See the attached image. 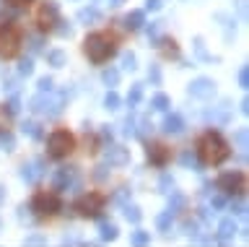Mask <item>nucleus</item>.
<instances>
[{"instance_id": "33", "label": "nucleus", "mask_w": 249, "mask_h": 247, "mask_svg": "<svg viewBox=\"0 0 249 247\" xmlns=\"http://www.w3.org/2000/svg\"><path fill=\"white\" fill-rule=\"evenodd\" d=\"M156 227H159V231H163V234H169L171 231V213L163 211L159 219H156Z\"/></svg>"}, {"instance_id": "24", "label": "nucleus", "mask_w": 249, "mask_h": 247, "mask_svg": "<svg viewBox=\"0 0 249 247\" xmlns=\"http://www.w3.org/2000/svg\"><path fill=\"white\" fill-rule=\"evenodd\" d=\"M151 107L156 112H166L169 107H171V99L166 96V94H156L153 99H151Z\"/></svg>"}, {"instance_id": "54", "label": "nucleus", "mask_w": 249, "mask_h": 247, "mask_svg": "<svg viewBox=\"0 0 249 247\" xmlns=\"http://www.w3.org/2000/svg\"><path fill=\"white\" fill-rule=\"evenodd\" d=\"M239 110H241V114H249V99H241Z\"/></svg>"}, {"instance_id": "53", "label": "nucleus", "mask_w": 249, "mask_h": 247, "mask_svg": "<svg viewBox=\"0 0 249 247\" xmlns=\"http://www.w3.org/2000/svg\"><path fill=\"white\" fill-rule=\"evenodd\" d=\"M145 5H148V11H159L163 3H161V0H145Z\"/></svg>"}, {"instance_id": "30", "label": "nucleus", "mask_w": 249, "mask_h": 247, "mask_svg": "<svg viewBox=\"0 0 249 247\" xmlns=\"http://www.w3.org/2000/svg\"><path fill=\"white\" fill-rule=\"evenodd\" d=\"M78 21H81V24H93V21H99V11H96V8H83V11H78Z\"/></svg>"}, {"instance_id": "7", "label": "nucleus", "mask_w": 249, "mask_h": 247, "mask_svg": "<svg viewBox=\"0 0 249 247\" xmlns=\"http://www.w3.org/2000/svg\"><path fill=\"white\" fill-rule=\"evenodd\" d=\"M29 206H31V211H36L39 219H50V216H54L62 208L60 198L54 195V192H36Z\"/></svg>"}, {"instance_id": "10", "label": "nucleus", "mask_w": 249, "mask_h": 247, "mask_svg": "<svg viewBox=\"0 0 249 247\" xmlns=\"http://www.w3.org/2000/svg\"><path fill=\"white\" fill-rule=\"evenodd\" d=\"M78 188V169L75 167H62L54 174V190H70Z\"/></svg>"}, {"instance_id": "28", "label": "nucleus", "mask_w": 249, "mask_h": 247, "mask_svg": "<svg viewBox=\"0 0 249 247\" xmlns=\"http://www.w3.org/2000/svg\"><path fill=\"white\" fill-rule=\"evenodd\" d=\"M120 104H122V99L117 91H107V96H104V107L109 112H114V110H120Z\"/></svg>"}, {"instance_id": "57", "label": "nucleus", "mask_w": 249, "mask_h": 247, "mask_svg": "<svg viewBox=\"0 0 249 247\" xmlns=\"http://www.w3.org/2000/svg\"><path fill=\"white\" fill-rule=\"evenodd\" d=\"M5 3H11V5H29L31 0H5Z\"/></svg>"}, {"instance_id": "46", "label": "nucleus", "mask_w": 249, "mask_h": 247, "mask_svg": "<svg viewBox=\"0 0 249 247\" xmlns=\"http://www.w3.org/2000/svg\"><path fill=\"white\" fill-rule=\"evenodd\" d=\"M231 208H233V213H239V216H244V213H247V203H244V200H241L239 195H236V200L231 203Z\"/></svg>"}, {"instance_id": "6", "label": "nucleus", "mask_w": 249, "mask_h": 247, "mask_svg": "<svg viewBox=\"0 0 249 247\" xmlns=\"http://www.w3.org/2000/svg\"><path fill=\"white\" fill-rule=\"evenodd\" d=\"M21 50V32L13 24L0 26V57H16Z\"/></svg>"}, {"instance_id": "32", "label": "nucleus", "mask_w": 249, "mask_h": 247, "mask_svg": "<svg viewBox=\"0 0 249 247\" xmlns=\"http://www.w3.org/2000/svg\"><path fill=\"white\" fill-rule=\"evenodd\" d=\"M21 130H23L29 138H34V141H39V138H42V128H39V122H23Z\"/></svg>"}, {"instance_id": "59", "label": "nucleus", "mask_w": 249, "mask_h": 247, "mask_svg": "<svg viewBox=\"0 0 249 247\" xmlns=\"http://www.w3.org/2000/svg\"><path fill=\"white\" fill-rule=\"evenodd\" d=\"M124 3V0H109V5H114V8H117V5H122Z\"/></svg>"}, {"instance_id": "52", "label": "nucleus", "mask_w": 249, "mask_h": 247, "mask_svg": "<svg viewBox=\"0 0 249 247\" xmlns=\"http://www.w3.org/2000/svg\"><path fill=\"white\" fill-rule=\"evenodd\" d=\"M29 50H31V52H42V39H39V37L29 39Z\"/></svg>"}, {"instance_id": "36", "label": "nucleus", "mask_w": 249, "mask_h": 247, "mask_svg": "<svg viewBox=\"0 0 249 247\" xmlns=\"http://www.w3.org/2000/svg\"><path fill=\"white\" fill-rule=\"evenodd\" d=\"M195 55H197L200 60H205V63H210V60H213V55H208V50H205V42L200 39H195Z\"/></svg>"}, {"instance_id": "18", "label": "nucleus", "mask_w": 249, "mask_h": 247, "mask_svg": "<svg viewBox=\"0 0 249 247\" xmlns=\"http://www.w3.org/2000/svg\"><path fill=\"white\" fill-rule=\"evenodd\" d=\"M236 221L233 219H223L221 224H218V237L223 239V245H229V239H233V234H236Z\"/></svg>"}, {"instance_id": "5", "label": "nucleus", "mask_w": 249, "mask_h": 247, "mask_svg": "<svg viewBox=\"0 0 249 247\" xmlns=\"http://www.w3.org/2000/svg\"><path fill=\"white\" fill-rule=\"evenodd\" d=\"M107 206V198L101 192H86L75 200V211L83 216V219H99L101 211Z\"/></svg>"}, {"instance_id": "22", "label": "nucleus", "mask_w": 249, "mask_h": 247, "mask_svg": "<svg viewBox=\"0 0 249 247\" xmlns=\"http://www.w3.org/2000/svg\"><path fill=\"white\" fill-rule=\"evenodd\" d=\"M184 203H187V200H184V195H182V192L171 190V198H169V208H166V211H169L171 216H174L177 211H182V208H184Z\"/></svg>"}, {"instance_id": "12", "label": "nucleus", "mask_w": 249, "mask_h": 247, "mask_svg": "<svg viewBox=\"0 0 249 247\" xmlns=\"http://www.w3.org/2000/svg\"><path fill=\"white\" fill-rule=\"evenodd\" d=\"M145 156H148V161H151L153 167H166L169 159H171V151L163 143H148Z\"/></svg>"}, {"instance_id": "39", "label": "nucleus", "mask_w": 249, "mask_h": 247, "mask_svg": "<svg viewBox=\"0 0 249 247\" xmlns=\"http://www.w3.org/2000/svg\"><path fill=\"white\" fill-rule=\"evenodd\" d=\"M0 146H3L5 151H13L16 149V138L11 133H0Z\"/></svg>"}, {"instance_id": "26", "label": "nucleus", "mask_w": 249, "mask_h": 247, "mask_svg": "<svg viewBox=\"0 0 249 247\" xmlns=\"http://www.w3.org/2000/svg\"><path fill=\"white\" fill-rule=\"evenodd\" d=\"M161 34H163V21H153V24L148 26V39H151L153 47H156V42L161 39Z\"/></svg>"}, {"instance_id": "48", "label": "nucleus", "mask_w": 249, "mask_h": 247, "mask_svg": "<svg viewBox=\"0 0 249 247\" xmlns=\"http://www.w3.org/2000/svg\"><path fill=\"white\" fill-rule=\"evenodd\" d=\"M239 86H241V89H247V86H249V68H247V65L239 71Z\"/></svg>"}, {"instance_id": "14", "label": "nucleus", "mask_w": 249, "mask_h": 247, "mask_svg": "<svg viewBox=\"0 0 249 247\" xmlns=\"http://www.w3.org/2000/svg\"><path fill=\"white\" fill-rule=\"evenodd\" d=\"M205 117L213 122V125H226V122L231 120V107H229V102H223V104L213 107V110H208Z\"/></svg>"}, {"instance_id": "60", "label": "nucleus", "mask_w": 249, "mask_h": 247, "mask_svg": "<svg viewBox=\"0 0 249 247\" xmlns=\"http://www.w3.org/2000/svg\"><path fill=\"white\" fill-rule=\"evenodd\" d=\"M0 229H3V221H0Z\"/></svg>"}, {"instance_id": "51", "label": "nucleus", "mask_w": 249, "mask_h": 247, "mask_svg": "<svg viewBox=\"0 0 249 247\" xmlns=\"http://www.w3.org/2000/svg\"><path fill=\"white\" fill-rule=\"evenodd\" d=\"M101 138H104V141H112V138H114V125H104V128H101Z\"/></svg>"}, {"instance_id": "23", "label": "nucleus", "mask_w": 249, "mask_h": 247, "mask_svg": "<svg viewBox=\"0 0 249 247\" xmlns=\"http://www.w3.org/2000/svg\"><path fill=\"white\" fill-rule=\"evenodd\" d=\"M153 133V122L148 120V117H140V120H135V135L138 138H148Z\"/></svg>"}, {"instance_id": "3", "label": "nucleus", "mask_w": 249, "mask_h": 247, "mask_svg": "<svg viewBox=\"0 0 249 247\" xmlns=\"http://www.w3.org/2000/svg\"><path fill=\"white\" fill-rule=\"evenodd\" d=\"M68 99V89H62L60 94H52V91H39V96H34L29 102V110L36 114H47V117H57L65 107Z\"/></svg>"}, {"instance_id": "56", "label": "nucleus", "mask_w": 249, "mask_h": 247, "mask_svg": "<svg viewBox=\"0 0 249 247\" xmlns=\"http://www.w3.org/2000/svg\"><path fill=\"white\" fill-rule=\"evenodd\" d=\"M5 89H8V91H13V94H16V91H18V83H16V81H5Z\"/></svg>"}, {"instance_id": "9", "label": "nucleus", "mask_w": 249, "mask_h": 247, "mask_svg": "<svg viewBox=\"0 0 249 247\" xmlns=\"http://www.w3.org/2000/svg\"><path fill=\"white\" fill-rule=\"evenodd\" d=\"M60 21V11L54 3H44L42 8H39V16H36V24L42 32H54V26H57Z\"/></svg>"}, {"instance_id": "16", "label": "nucleus", "mask_w": 249, "mask_h": 247, "mask_svg": "<svg viewBox=\"0 0 249 247\" xmlns=\"http://www.w3.org/2000/svg\"><path fill=\"white\" fill-rule=\"evenodd\" d=\"M39 167H42V161H36V164H21V180L26 185H34L44 172V169H39Z\"/></svg>"}, {"instance_id": "44", "label": "nucleus", "mask_w": 249, "mask_h": 247, "mask_svg": "<svg viewBox=\"0 0 249 247\" xmlns=\"http://www.w3.org/2000/svg\"><path fill=\"white\" fill-rule=\"evenodd\" d=\"M122 135H135V117H127V120H124L122 122Z\"/></svg>"}, {"instance_id": "29", "label": "nucleus", "mask_w": 249, "mask_h": 247, "mask_svg": "<svg viewBox=\"0 0 249 247\" xmlns=\"http://www.w3.org/2000/svg\"><path fill=\"white\" fill-rule=\"evenodd\" d=\"M140 99H143V83H132V89L127 94V104L135 107V104H140Z\"/></svg>"}, {"instance_id": "49", "label": "nucleus", "mask_w": 249, "mask_h": 247, "mask_svg": "<svg viewBox=\"0 0 249 247\" xmlns=\"http://www.w3.org/2000/svg\"><path fill=\"white\" fill-rule=\"evenodd\" d=\"M210 206H213V208H223V206H226L223 192H215V195H210Z\"/></svg>"}, {"instance_id": "42", "label": "nucleus", "mask_w": 249, "mask_h": 247, "mask_svg": "<svg viewBox=\"0 0 249 247\" xmlns=\"http://www.w3.org/2000/svg\"><path fill=\"white\" fill-rule=\"evenodd\" d=\"M18 73H21V76H31V73H34V63H31V57H23V60H21Z\"/></svg>"}, {"instance_id": "37", "label": "nucleus", "mask_w": 249, "mask_h": 247, "mask_svg": "<svg viewBox=\"0 0 249 247\" xmlns=\"http://www.w3.org/2000/svg\"><path fill=\"white\" fill-rule=\"evenodd\" d=\"M23 247H47V237L42 234H31L23 239Z\"/></svg>"}, {"instance_id": "15", "label": "nucleus", "mask_w": 249, "mask_h": 247, "mask_svg": "<svg viewBox=\"0 0 249 247\" xmlns=\"http://www.w3.org/2000/svg\"><path fill=\"white\" fill-rule=\"evenodd\" d=\"M156 47L161 50V55L166 60H179V44L174 39H166V37H161L159 42H156Z\"/></svg>"}, {"instance_id": "41", "label": "nucleus", "mask_w": 249, "mask_h": 247, "mask_svg": "<svg viewBox=\"0 0 249 247\" xmlns=\"http://www.w3.org/2000/svg\"><path fill=\"white\" fill-rule=\"evenodd\" d=\"M138 63V60H135V55H132V52H124V57H122V68H124V71H135V65Z\"/></svg>"}, {"instance_id": "19", "label": "nucleus", "mask_w": 249, "mask_h": 247, "mask_svg": "<svg viewBox=\"0 0 249 247\" xmlns=\"http://www.w3.org/2000/svg\"><path fill=\"white\" fill-rule=\"evenodd\" d=\"M101 239L104 242H114L117 237H120V229H117V224H112V221H101Z\"/></svg>"}, {"instance_id": "27", "label": "nucleus", "mask_w": 249, "mask_h": 247, "mask_svg": "<svg viewBox=\"0 0 249 247\" xmlns=\"http://www.w3.org/2000/svg\"><path fill=\"white\" fill-rule=\"evenodd\" d=\"M47 60H50V65H52V68H62V65L68 63V55H65L62 50H52L50 55H47Z\"/></svg>"}, {"instance_id": "58", "label": "nucleus", "mask_w": 249, "mask_h": 247, "mask_svg": "<svg viewBox=\"0 0 249 247\" xmlns=\"http://www.w3.org/2000/svg\"><path fill=\"white\" fill-rule=\"evenodd\" d=\"M3 203H5V188L0 185V206H3Z\"/></svg>"}, {"instance_id": "43", "label": "nucleus", "mask_w": 249, "mask_h": 247, "mask_svg": "<svg viewBox=\"0 0 249 247\" xmlns=\"http://www.w3.org/2000/svg\"><path fill=\"white\" fill-rule=\"evenodd\" d=\"M159 190L161 192H171V190H174V180H171L169 174H163L161 180H159Z\"/></svg>"}, {"instance_id": "38", "label": "nucleus", "mask_w": 249, "mask_h": 247, "mask_svg": "<svg viewBox=\"0 0 249 247\" xmlns=\"http://www.w3.org/2000/svg\"><path fill=\"white\" fill-rule=\"evenodd\" d=\"M161 78H163V76H161V65H156V63H153L151 68H148V81H151L153 86H159Z\"/></svg>"}, {"instance_id": "47", "label": "nucleus", "mask_w": 249, "mask_h": 247, "mask_svg": "<svg viewBox=\"0 0 249 247\" xmlns=\"http://www.w3.org/2000/svg\"><path fill=\"white\" fill-rule=\"evenodd\" d=\"M39 91H52V86H54V81L50 78V76H44V78H39Z\"/></svg>"}, {"instance_id": "4", "label": "nucleus", "mask_w": 249, "mask_h": 247, "mask_svg": "<svg viewBox=\"0 0 249 247\" xmlns=\"http://www.w3.org/2000/svg\"><path fill=\"white\" fill-rule=\"evenodd\" d=\"M73 149H75V138L68 130H54L47 138V156L50 159H65L73 153Z\"/></svg>"}, {"instance_id": "17", "label": "nucleus", "mask_w": 249, "mask_h": 247, "mask_svg": "<svg viewBox=\"0 0 249 247\" xmlns=\"http://www.w3.org/2000/svg\"><path fill=\"white\" fill-rule=\"evenodd\" d=\"M163 133H169V135H179L184 130V120H182V114H166V120H163Z\"/></svg>"}, {"instance_id": "55", "label": "nucleus", "mask_w": 249, "mask_h": 247, "mask_svg": "<svg viewBox=\"0 0 249 247\" xmlns=\"http://www.w3.org/2000/svg\"><path fill=\"white\" fill-rule=\"evenodd\" d=\"M96 180H107V167H96Z\"/></svg>"}, {"instance_id": "20", "label": "nucleus", "mask_w": 249, "mask_h": 247, "mask_svg": "<svg viewBox=\"0 0 249 247\" xmlns=\"http://www.w3.org/2000/svg\"><path fill=\"white\" fill-rule=\"evenodd\" d=\"M143 24H145V13H143V11H132L130 16L124 19V26H127L130 32H138Z\"/></svg>"}, {"instance_id": "40", "label": "nucleus", "mask_w": 249, "mask_h": 247, "mask_svg": "<svg viewBox=\"0 0 249 247\" xmlns=\"http://www.w3.org/2000/svg\"><path fill=\"white\" fill-rule=\"evenodd\" d=\"M130 188H127V185H122V188H117V192H114V200H117V203H127V198H130Z\"/></svg>"}, {"instance_id": "25", "label": "nucleus", "mask_w": 249, "mask_h": 247, "mask_svg": "<svg viewBox=\"0 0 249 247\" xmlns=\"http://www.w3.org/2000/svg\"><path fill=\"white\" fill-rule=\"evenodd\" d=\"M101 81H104L109 89H114L117 83H120V71H117V68H107V71L101 73Z\"/></svg>"}, {"instance_id": "2", "label": "nucleus", "mask_w": 249, "mask_h": 247, "mask_svg": "<svg viewBox=\"0 0 249 247\" xmlns=\"http://www.w3.org/2000/svg\"><path fill=\"white\" fill-rule=\"evenodd\" d=\"M83 52L89 55V60L91 63H96V65H101V63H107V60H112L114 55H117V44H114V39L109 34H89L86 37V42H83Z\"/></svg>"}, {"instance_id": "45", "label": "nucleus", "mask_w": 249, "mask_h": 247, "mask_svg": "<svg viewBox=\"0 0 249 247\" xmlns=\"http://www.w3.org/2000/svg\"><path fill=\"white\" fill-rule=\"evenodd\" d=\"M18 219L21 221H31V219H34V216H31V206H26V203L18 206Z\"/></svg>"}, {"instance_id": "13", "label": "nucleus", "mask_w": 249, "mask_h": 247, "mask_svg": "<svg viewBox=\"0 0 249 247\" xmlns=\"http://www.w3.org/2000/svg\"><path fill=\"white\" fill-rule=\"evenodd\" d=\"M107 164H112V167L130 164V149H124V146H109L107 149Z\"/></svg>"}, {"instance_id": "35", "label": "nucleus", "mask_w": 249, "mask_h": 247, "mask_svg": "<svg viewBox=\"0 0 249 247\" xmlns=\"http://www.w3.org/2000/svg\"><path fill=\"white\" fill-rule=\"evenodd\" d=\"M124 219H127L130 224H138L140 219H143V213H140L138 206H124Z\"/></svg>"}, {"instance_id": "34", "label": "nucleus", "mask_w": 249, "mask_h": 247, "mask_svg": "<svg viewBox=\"0 0 249 247\" xmlns=\"http://www.w3.org/2000/svg\"><path fill=\"white\" fill-rule=\"evenodd\" d=\"M18 110H21V99L18 96H11V99H8V102H5V107H3V112L5 114H11V117H13V114H18Z\"/></svg>"}, {"instance_id": "11", "label": "nucleus", "mask_w": 249, "mask_h": 247, "mask_svg": "<svg viewBox=\"0 0 249 247\" xmlns=\"http://www.w3.org/2000/svg\"><path fill=\"white\" fill-rule=\"evenodd\" d=\"M190 96H195V99H213L215 96V81L213 78H195L190 83Z\"/></svg>"}, {"instance_id": "21", "label": "nucleus", "mask_w": 249, "mask_h": 247, "mask_svg": "<svg viewBox=\"0 0 249 247\" xmlns=\"http://www.w3.org/2000/svg\"><path fill=\"white\" fill-rule=\"evenodd\" d=\"M130 245L132 247H148L151 245V234H148V231H143V229H135L130 234Z\"/></svg>"}, {"instance_id": "8", "label": "nucleus", "mask_w": 249, "mask_h": 247, "mask_svg": "<svg viewBox=\"0 0 249 247\" xmlns=\"http://www.w3.org/2000/svg\"><path fill=\"white\" fill-rule=\"evenodd\" d=\"M218 190L229 192V195H244L247 190V177L244 172H239V169H233V172H223L221 177H218Z\"/></svg>"}, {"instance_id": "1", "label": "nucleus", "mask_w": 249, "mask_h": 247, "mask_svg": "<svg viewBox=\"0 0 249 247\" xmlns=\"http://www.w3.org/2000/svg\"><path fill=\"white\" fill-rule=\"evenodd\" d=\"M197 156H200L202 164L218 167V164H223V161L231 156V149H229V143H226V138L221 133L208 130V133L197 141Z\"/></svg>"}, {"instance_id": "50", "label": "nucleus", "mask_w": 249, "mask_h": 247, "mask_svg": "<svg viewBox=\"0 0 249 247\" xmlns=\"http://www.w3.org/2000/svg\"><path fill=\"white\" fill-rule=\"evenodd\" d=\"M182 164H184V167H192V169H197V161H195V156H192L190 151H184V153H182Z\"/></svg>"}, {"instance_id": "31", "label": "nucleus", "mask_w": 249, "mask_h": 247, "mask_svg": "<svg viewBox=\"0 0 249 247\" xmlns=\"http://www.w3.org/2000/svg\"><path fill=\"white\" fill-rule=\"evenodd\" d=\"M233 143H236L241 151H247V146H249V130L247 128H239L236 133H233Z\"/></svg>"}]
</instances>
